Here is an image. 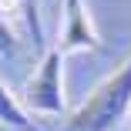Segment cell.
<instances>
[{
  "instance_id": "cell-1",
  "label": "cell",
  "mask_w": 131,
  "mask_h": 131,
  "mask_svg": "<svg viewBox=\"0 0 131 131\" xmlns=\"http://www.w3.org/2000/svg\"><path fill=\"white\" fill-rule=\"evenodd\" d=\"M128 111H131V57L88 94V101L67 118L64 131H111L124 121Z\"/></svg>"
},
{
  "instance_id": "cell-2",
  "label": "cell",
  "mask_w": 131,
  "mask_h": 131,
  "mask_svg": "<svg viewBox=\"0 0 131 131\" xmlns=\"http://www.w3.org/2000/svg\"><path fill=\"white\" fill-rule=\"evenodd\" d=\"M20 104L27 114L30 111L34 114H61L64 111V104H67V97H64V57L57 47H50L40 57L37 71L27 77Z\"/></svg>"
},
{
  "instance_id": "cell-3",
  "label": "cell",
  "mask_w": 131,
  "mask_h": 131,
  "mask_svg": "<svg viewBox=\"0 0 131 131\" xmlns=\"http://www.w3.org/2000/svg\"><path fill=\"white\" fill-rule=\"evenodd\" d=\"M24 37L40 44L37 7L24 4V0H0V54H17Z\"/></svg>"
},
{
  "instance_id": "cell-4",
  "label": "cell",
  "mask_w": 131,
  "mask_h": 131,
  "mask_svg": "<svg viewBox=\"0 0 131 131\" xmlns=\"http://www.w3.org/2000/svg\"><path fill=\"white\" fill-rule=\"evenodd\" d=\"M54 47L61 50V57L101 47V37L94 30V20H91V10H88V0H64V27H61Z\"/></svg>"
},
{
  "instance_id": "cell-5",
  "label": "cell",
  "mask_w": 131,
  "mask_h": 131,
  "mask_svg": "<svg viewBox=\"0 0 131 131\" xmlns=\"http://www.w3.org/2000/svg\"><path fill=\"white\" fill-rule=\"evenodd\" d=\"M0 121H4L7 128H17V131H40L37 121H30V114L24 111L20 97L0 81Z\"/></svg>"
},
{
  "instance_id": "cell-6",
  "label": "cell",
  "mask_w": 131,
  "mask_h": 131,
  "mask_svg": "<svg viewBox=\"0 0 131 131\" xmlns=\"http://www.w3.org/2000/svg\"><path fill=\"white\" fill-rule=\"evenodd\" d=\"M24 4H30V7H37V0H24Z\"/></svg>"
}]
</instances>
